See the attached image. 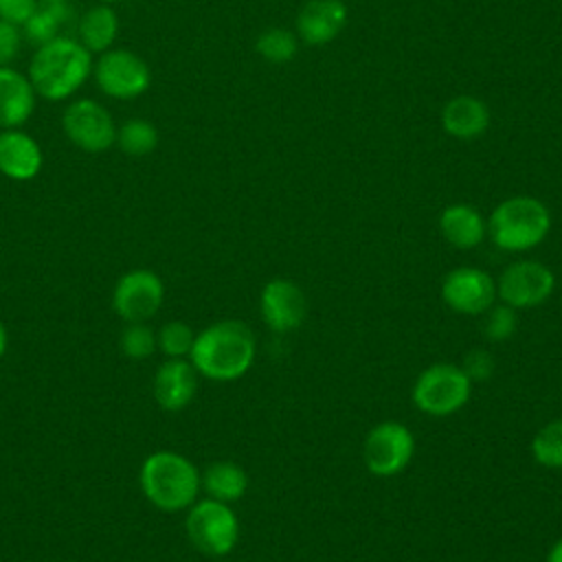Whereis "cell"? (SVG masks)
Listing matches in <instances>:
<instances>
[{
	"instance_id": "cell-1",
	"label": "cell",
	"mask_w": 562,
	"mask_h": 562,
	"mask_svg": "<svg viewBox=\"0 0 562 562\" xmlns=\"http://www.w3.org/2000/svg\"><path fill=\"white\" fill-rule=\"evenodd\" d=\"M257 342L252 329L235 318L217 321L195 334L189 360L198 375L213 382H233L248 373Z\"/></svg>"
},
{
	"instance_id": "cell-2",
	"label": "cell",
	"mask_w": 562,
	"mask_h": 562,
	"mask_svg": "<svg viewBox=\"0 0 562 562\" xmlns=\"http://www.w3.org/2000/svg\"><path fill=\"white\" fill-rule=\"evenodd\" d=\"M92 53L68 33L37 46L31 55L26 75L37 97L46 101H66L92 77Z\"/></svg>"
},
{
	"instance_id": "cell-3",
	"label": "cell",
	"mask_w": 562,
	"mask_h": 562,
	"mask_svg": "<svg viewBox=\"0 0 562 562\" xmlns=\"http://www.w3.org/2000/svg\"><path fill=\"white\" fill-rule=\"evenodd\" d=\"M138 481L147 501L162 512L189 509L202 490L195 463L173 450L151 452L140 465Z\"/></svg>"
},
{
	"instance_id": "cell-4",
	"label": "cell",
	"mask_w": 562,
	"mask_h": 562,
	"mask_svg": "<svg viewBox=\"0 0 562 562\" xmlns=\"http://www.w3.org/2000/svg\"><path fill=\"white\" fill-rule=\"evenodd\" d=\"M551 231L549 209L531 198L516 195L503 200L487 220V235L496 248L507 252L531 250L544 241Z\"/></svg>"
},
{
	"instance_id": "cell-5",
	"label": "cell",
	"mask_w": 562,
	"mask_h": 562,
	"mask_svg": "<svg viewBox=\"0 0 562 562\" xmlns=\"http://www.w3.org/2000/svg\"><path fill=\"white\" fill-rule=\"evenodd\" d=\"M472 382L461 364L435 362L415 378L411 400L417 411L430 417H448L468 404Z\"/></svg>"
},
{
	"instance_id": "cell-6",
	"label": "cell",
	"mask_w": 562,
	"mask_h": 562,
	"mask_svg": "<svg viewBox=\"0 0 562 562\" xmlns=\"http://www.w3.org/2000/svg\"><path fill=\"white\" fill-rule=\"evenodd\" d=\"M184 529L191 544L211 558L228 555L239 540V520L233 507L209 496L189 507Z\"/></svg>"
},
{
	"instance_id": "cell-7",
	"label": "cell",
	"mask_w": 562,
	"mask_h": 562,
	"mask_svg": "<svg viewBox=\"0 0 562 562\" xmlns=\"http://www.w3.org/2000/svg\"><path fill=\"white\" fill-rule=\"evenodd\" d=\"M97 88L116 101H132L147 92L151 70L147 61L130 48H108L92 64Z\"/></svg>"
},
{
	"instance_id": "cell-8",
	"label": "cell",
	"mask_w": 562,
	"mask_h": 562,
	"mask_svg": "<svg viewBox=\"0 0 562 562\" xmlns=\"http://www.w3.org/2000/svg\"><path fill=\"white\" fill-rule=\"evenodd\" d=\"M415 457V437L402 422L386 419L375 424L362 443V461L375 476H395Z\"/></svg>"
},
{
	"instance_id": "cell-9",
	"label": "cell",
	"mask_w": 562,
	"mask_h": 562,
	"mask_svg": "<svg viewBox=\"0 0 562 562\" xmlns=\"http://www.w3.org/2000/svg\"><path fill=\"white\" fill-rule=\"evenodd\" d=\"M61 130L70 145L88 154H101L116 143V123L94 99L70 101L61 112Z\"/></svg>"
},
{
	"instance_id": "cell-10",
	"label": "cell",
	"mask_w": 562,
	"mask_h": 562,
	"mask_svg": "<svg viewBox=\"0 0 562 562\" xmlns=\"http://www.w3.org/2000/svg\"><path fill=\"white\" fill-rule=\"evenodd\" d=\"M553 290V270L536 259L514 261L496 279V299L514 310L538 307L549 301Z\"/></svg>"
},
{
	"instance_id": "cell-11",
	"label": "cell",
	"mask_w": 562,
	"mask_h": 562,
	"mask_svg": "<svg viewBox=\"0 0 562 562\" xmlns=\"http://www.w3.org/2000/svg\"><path fill=\"white\" fill-rule=\"evenodd\" d=\"M165 299L162 279L149 268L125 272L112 292V307L125 323H147Z\"/></svg>"
},
{
	"instance_id": "cell-12",
	"label": "cell",
	"mask_w": 562,
	"mask_h": 562,
	"mask_svg": "<svg viewBox=\"0 0 562 562\" xmlns=\"http://www.w3.org/2000/svg\"><path fill=\"white\" fill-rule=\"evenodd\" d=\"M441 301L457 314L481 316L496 303V281L481 268L459 266L441 281Z\"/></svg>"
},
{
	"instance_id": "cell-13",
	"label": "cell",
	"mask_w": 562,
	"mask_h": 562,
	"mask_svg": "<svg viewBox=\"0 0 562 562\" xmlns=\"http://www.w3.org/2000/svg\"><path fill=\"white\" fill-rule=\"evenodd\" d=\"M259 312L263 323L277 331L288 334L303 325L307 316V299L299 283L290 279H270L259 294Z\"/></svg>"
},
{
	"instance_id": "cell-14",
	"label": "cell",
	"mask_w": 562,
	"mask_h": 562,
	"mask_svg": "<svg viewBox=\"0 0 562 562\" xmlns=\"http://www.w3.org/2000/svg\"><path fill=\"white\" fill-rule=\"evenodd\" d=\"M198 391V371L191 360L167 358L154 375V397L169 411L178 413L191 404Z\"/></svg>"
},
{
	"instance_id": "cell-15",
	"label": "cell",
	"mask_w": 562,
	"mask_h": 562,
	"mask_svg": "<svg viewBox=\"0 0 562 562\" xmlns=\"http://www.w3.org/2000/svg\"><path fill=\"white\" fill-rule=\"evenodd\" d=\"M44 165L40 143L22 127L0 130V173L9 180H33Z\"/></svg>"
},
{
	"instance_id": "cell-16",
	"label": "cell",
	"mask_w": 562,
	"mask_h": 562,
	"mask_svg": "<svg viewBox=\"0 0 562 562\" xmlns=\"http://www.w3.org/2000/svg\"><path fill=\"white\" fill-rule=\"evenodd\" d=\"M37 92L26 72L0 66V130L22 127L35 112Z\"/></svg>"
},
{
	"instance_id": "cell-17",
	"label": "cell",
	"mask_w": 562,
	"mask_h": 562,
	"mask_svg": "<svg viewBox=\"0 0 562 562\" xmlns=\"http://www.w3.org/2000/svg\"><path fill=\"white\" fill-rule=\"evenodd\" d=\"M347 22V7L340 0H310L299 18L296 31L307 44L331 42Z\"/></svg>"
},
{
	"instance_id": "cell-18",
	"label": "cell",
	"mask_w": 562,
	"mask_h": 562,
	"mask_svg": "<svg viewBox=\"0 0 562 562\" xmlns=\"http://www.w3.org/2000/svg\"><path fill=\"white\" fill-rule=\"evenodd\" d=\"M439 231L454 248L470 250L485 239L487 220L470 204H450L439 215Z\"/></svg>"
},
{
	"instance_id": "cell-19",
	"label": "cell",
	"mask_w": 562,
	"mask_h": 562,
	"mask_svg": "<svg viewBox=\"0 0 562 562\" xmlns=\"http://www.w3.org/2000/svg\"><path fill=\"white\" fill-rule=\"evenodd\" d=\"M77 40L92 55H101L114 46L119 35V15L112 4H94L77 18Z\"/></svg>"
},
{
	"instance_id": "cell-20",
	"label": "cell",
	"mask_w": 562,
	"mask_h": 562,
	"mask_svg": "<svg viewBox=\"0 0 562 562\" xmlns=\"http://www.w3.org/2000/svg\"><path fill=\"white\" fill-rule=\"evenodd\" d=\"M68 26H77V15L70 2H59V4L40 2L33 15L20 29H22V37L37 48L59 35H68L66 33Z\"/></svg>"
},
{
	"instance_id": "cell-21",
	"label": "cell",
	"mask_w": 562,
	"mask_h": 562,
	"mask_svg": "<svg viewBox=\"0 0 562 562\" xmlns=\"http://www.w3.org/2000/svg\"><path fill=\"white\" fill-rule=\"evenodd\" d=\"M441 125L454 138H474L490 125V112L474 97H454L441 110Z\"/></svg>"
},
{
	"instance_id": "cell-22",
	"label": "cell",
	"mask_w": 562,
	"mask_h": 562,
	"mask_svg": "<svg viewBox=\"0 0 562 562\" xmlns=\"http://www.w3.org/2000/svg\"><path fill=\"white\" fill-rule=\"evenodd\" d=\"M200 483L209 498L231 505L246 494L248 474L235 461H213L200 472Z\"/></svg>"
},
{
	"instance_id": "cell-23",
	"label": "cell",
	"mask_w": 562,
	"mask_h": 562,
	"mask_svg": "<svg viewBox=\"0 0 562 562\" xmlns=\"http://www.w3.org/2000/svg\"><path fill=\"white\" fill-rule=\"evenodd\" d=\"M123 154L140 158L151 154L158 147V130L147 119H127L123 125H116V143Z\"/></svg>"
},
{
	"instance_id": "cell-24",
	"label": "cell",
	"mask_w": 562,
	"mask_h": 562,
	"mask_svg": "<svg viewBox=\"0 0 562 562\" xmlns=\"http://www.w3.org/2000/svg\"><path fill=\"white\" fill-rule=\"evenodd\" d=\"M531 457L547 470H562V417L547 422L533 435Z\"/></svg>"
},
{
	"instance_id": "cell-25",
	"label": "cell",
	"mask_w": 562,
	"mask_h": 562,
	"mask_svg": "<svg viewBox=\"0 0 562 562\" xmlns=\"http://www.w3.org/2000/svg\"><path fill=\"white\" fill-rule=\"evenodd\" d=\"M255 48L263 59L285 64L296 55V37L285 29H268L257 37Z\"/></svg>"
},
{
	"instance_id": "cell-26",
	"label": "cell",
	"mask_w": 562,
	"mask_h": 562,
	"mask_svg": "<svg viewBox=\"0 0 562 562\" xmlns=\"http://www.w3.org/2000/svg\"><path fill=\"white\" fill-rule=\"evenodd\" d=\"M156 340H158V349L167 358H189L195 334L184 321H169L158 329Z\"/></svg>"
},
{
	"instance_id": "cell-27",
	"label": "cell",
	"mask_w": 562,
	"mask_h": 562,
	"mask_svg": "<svg viewBox=\"0 0 562 562\" xmlns=\"http://www.w3.org/2000/svg\"><path fill=\"white\" fill-rule=\"evenodd\" d=\"M158 349L156 331L147 323H127L121 334V351L132 360H145Z\"/></svg>"
},
{
	"instance_id": "cell-28",
	"label": "cell",
	"mask_w": 562,
	"mask_h": 562,
	"mask_svg": "<svg viewBox=\"0 0 562 562\" xmlns=\"http://www.w3.org/2000/svg\"><path fill=\"white\" fill-rule=\"evenodd\" d=\"M518 310L505 305V303H494L485 312V323H483V334L492 342H505L509 340L516 329H518Z\"/></svg>"
},
{
	"instance_id": "cell-29",
	"label": "cell",
	"mask_w": 562,
	"mask_h": 562,
	"mask_svg": "<svg viewBox=\"0 0 562 562\" xmlns=\"http://www.w3.org/2000/svg\"><path fill=\"white\" fill-rule=\"evenodd\" d=\"M461 369L465 371V375L470 378V382H487L492 375H494V369H496V362H494V356L487 351V349H470L465 356H463V362H461Z\"/></svg>"
},
{
	"instance_id": "cell-30",
	"label": "cell",
	"mask_w": 562,
	"mask_h": 562,
	"mask_svg": "<svg viewBox=\"0 0 562 562\" xmlns=\"http://www.w3.org/2000/svg\"><path fill=\"white\" fill-rule=\"evenodd\" d=\"M22 29L7 20H0V66H11L22 46Z\"/></svg>"
},
{
	"instance_id": "cell-31",
	"label": "cell",
	"mask_w": 562,
	"mask_h": 562,
	"mask_svg": "<svg viewBox=\"0 0 562 562\" xmlns=\"http://www.w3.org/2000/svg\"><path fill=\"white\" fill-rule=\"evenodd\" d=\"M37 4V0H0V20L22 26L33 15Z\"/></svg>"
},
{
	"instance_id": "cell-32",
	"label": "cell",
	"mask_w": 562,
	"mask_h": 562,
	"mask_svg": "<svg viewBox=\"0 0 562 562\" xmlns=\"http://www.w3.org/2000/svg\"><path fill=\"white\" fill-rule=\"evenodd\" d=\"M544 562H562V536L551 544V549L547 551Z\"/></svg>"
},
{
	"instance_id": "cell-33",
	"label": "cell",
	"mask_w": 562,
	"mask_h": 562,
	"mask_svg": "<svg viewBox=\"0 0 562 562\" xmlns=\"http://www.w3.org/2000/svg\"><path fill=\"white\" fill-rule=\"evenodd\" d=\"M7 347H9V336H7L4 325L0 323V358L7 353Z\"/></svg>"
},
{
	"instance_id": "cell-34",
	"label": "cell",
	"mask_w": 562,
	"mask_h": 562,
	"mask_svg": "<svg viewBox=\"0 0 562 562\" xmlns=\"http://www.w3.org/2000/svg\"><path fill=\"white\" fill-rule=\"evenodd\" d=\"M42 4H59V2H70V0H37Z\"/></svg>"
},
{
	"instance_id": "cell-35",
	"label": "cell",
	"mask_w": 562,
	"mask_h": 562,
	"mask_svg": "<svg viewBox=\"0 0 562 562\" xmlns=\"http://www.w3.org/2000/svg\"><path fill=\"white\" fill-rule=\"evenodd\" d=\"M99 4H116V2H121V0H97Z\"/></svg>"
}]
</instances>
